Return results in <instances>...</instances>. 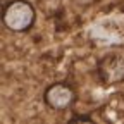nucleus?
<instances>
[{"label":"nucleus","mask_w":124,"mask_h":124,"mask_svg":"<svg viewBox=\"0 0 124 124\" xmlns=\"http://www.w3.org/2000/svg\"><path fill=\"white\" fill-rule=\"evenodd\" d=\"M93 122V119L90 117V116H74V117H71L69 119V122Z\"/></svg>","instance_id":"20e7f679"},{"label":"nucleus","mask_w":124,"mask_h":124,"mask_svg":"<svg viewBox=\"0 0 124 124\" xmlns=\"http://www.w3.org/2000/svg\"><path fill=\"white\" fill-rule=\"evenodd\" d=\"M43 100L52 110H67L76 102V91L66 83H52L43 93Z\"/></svg>","instance_id":"f03ea898"},{"label":"nucleus","mask_w":124,"mask_h":124,"mask_svg":"<svg viewBox=\"0 0 124 124\" xmlns=\"http://www.w3.org/2000/svg\"><path fill=\"white\" fill-rule=\"evenodd\" d=\"M98 76L105 85H117L124 81V59L108 54L98 62Z\"/></svg>","instance_id":"7ed1b4c3"},{"label":"nucleus","mask_w":124,"mask_h":124,"mask_svg":"<svg viewBox=\"0 0 124 124\" xmlns=\"http://www.w3.org/2000/svg\"><path fill=\"white\" fill-rule=\"evenodd\" d=\"M36 19L35 7L28 0H9L2 10V21L14 33H26L33 28Z\"/></svg>","instance_id":"f257e3e1"}]
</instances>
